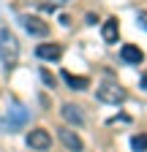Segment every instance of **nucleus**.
Wrapping results in <instances>:
<instances>
[{
  "label": "nucleus",
  "instance_id": "20e7f679",
  "mask_svg": "<svg viewBox=\"0 0 147 152\" xmlns=\"http://www.w3.org/2000/svg\"><path fill=\"white\" fill-rule=\"evenodd\" d=\"M25 141H27L30 149H38V152H46V149L52 147V136H49V130H44V128L30 130L27 136H25Z\"/></svg>",
  "mask_w": 147,
  "mask_h": 152
},
{
  "label": "nucleus",
  "instance_id": "6e6552de",
  "mask_svg": "<svg viewBox=\"0 0 147 152\" xmlns=\"http://www.w3.org/2000/svg\"><path fill=\"white\" fill-rule=\"evenodd\" d=\"M35 54H38L41 60L54 63V60H60V57H63V46L60 44H41L38 49H35Z\"/></svg>",
  "mask_w": 147,
  "mask_h": 152
},
{
  "label": "nucleus",
  "instance_id": "7ed1b4c3",
  "mask_svg": "<svg viewBox=\"0 0 147 152\" xmlns=\"http://www.w3.org/2000/svg\"><path fill=\"white\" fill-rule=\"evenodd\" d=\"M19 22H22V27H25L30 35H35V38H46V35H49V25L44 22L41 16L25 14V16H19Z\"/></svg>",
  "mask_w": 147,
  "mask_h": 152
},
{
  "label": "nucleus",
  "instance_id": "423d86ee",
  "mask_svg": "<svg viewBox=\"0 0 147 152\" xmlns=\"http://www.w3.org/2000/svg\"><path fill=\"white\" fill-rule=\"evenodd\" d=\"M60 114H63V120L68 125H82L85 122V114H82V109L76 103H63L60 106Z\"/></svg>",
  "mask_w": 147,
  "mask_h": 152
},
{
  "label": "nucleus",
  "instance_id": "ddd939ff",
  "mask_svg": "<svg viewBox=\"0 0 147 152\" xmlns=\"http://www.w3.org/2000/svg\"><path fill=\"white\" fill-rule=\"evenodd\" d=\"M41 79H44V84H46V87H54V76H52V73H49L46 68L41 71Z\"/></svg>",
  "mask_w": 147,
  "mask_h": 152
},
{
  "label": "nucleus",
  "instance_id": "9d476101",
  "mask_svg": "<svg viewBox=\"0 0 147 152\" xmlns=\"http://www.w3.org/2000/svg\"><path fill=\"white\" fill-rule=\"evenodd\" d=\"M25 120H27V111H25L22 106H14V109H11V117H6V128H8V133H14Z\"/></svg>",
  "mask_w": 147,
  "mask_h": 152
},
{
  "label": "nucleus",
  "instance_id": "f03ea898",
  "mask_svg": "<svg viewBox=\"0 0 147 152\" xmlns=\"http://www.w3.org/2000/svg\"><path fill=\"white\" fill-rule=\"evenodd\" d=\"M96 95H98V101H104V103H125V98H128V92L117 84V82H104V84H98V90H96Z\"/></svg>",
  "mask_w": 147,
  "mask_h": 152
},
{
  "label": "nucleus",
  "instance_id": "1a4fd4ad",
  "mask_svg": "<svg viewBox=\"0 0 147 152\" xmlns=\"http://www.w3.org/2000/svg\"><path fill=\"white\" fill-rule=\"evenodd\" d=\"M101 35H104L106 44H115V41H117V35H120V22H117V16H112V19H106V22H104Z\"/></svg>",
  "mask_w": 147,
  "mask_h": 152
},
{
  "label": "nucleus",
  "instance_id": "f257e3e1",
  "mask_svg": "<svg viewBox=\"0 0 147 152\" xmlns=\"http://www.w3.org/2000/svg\"><path fill=\"white\" fill-rule=\"evenodd\" d=\"M0 60H3L6 71H11L16 65V60H19V41L8 27L0 30Z\"/></svg>",
  "mask_w": 147,
  "mask_h": 152
},
{
  "label": "nucleus",
  "instance_id": "4468645a",
  "mask_svg": "<svg viewBox=\"0 0 147 152\" xmlns=\"http://www.w3.org/2000/svg\"><path fill=\"white\" fill-rule=\"evenodd\" d=\"M136 22H139V25L147 30V11H139V14H136Z\"/></svg>",
  "mask_w": 147,
  "mask_h": 152
},
{
  "label": "nucleus",
  "instance_id": "39448f33",
  "mask_svg": "<svg viewBox=\"0 0 147 152\" xmlns=\"http://www.w3.org/2000/svg\"><path fill=\"white\" fill-rule=\"evenodd\" d=\"M57 136H60V141H63V147H65L68 152H82V149H85V144H82V139H79V133L74 130V128H60Z\"/></svg>",
  "mask_w": 147,
  "mask_h": 152
},
{
  "label": "nucleus",
  "instance_id": "2eb2a0df",
  "mask_svg": "<svg viewBox=\"0 0 147 152\" xmlns=\"http://www.w3.org/2000/svg\"><path fill=\"white\" fill-rule=\"evenodd\" d=\"M54 8H57L54 3H41V11H49V14H54Z\"/></svg>",
  "mask_w": 147,
  "mask_h": 152
},
{
  "label": "nucleus",
  "instance_id": "dca6fc26",
  "mask_svg": "<svg viewBox=\"0 0 147 152\" xmlns=\"http://www.w3.org/2000/svg\"><path fill=\"white\" fill-rule=\"evenodd\" d=\"M142 90H144V92H147V71H144V73H142Z\"/></svg>",
  "mask_w": 147,
  "mask_h": 152
},
{
  "label": "nucleus",
  "instance_id": "f8f14e48",
  "mask_svg": "<svg viewBox=\"0 0 147 152\" xmlns=\"http://www.w3.org/2000/svg\"><path fill=\"white\" fill-rule=\"evenodd\" d=\"M131 149L134 152H147V133H136V136H131Z\"/></svg>",
  "mask_w": 147,
  "mask_h": 152
},
{
  "label": "nucleus",
  "instance_id": "9b49d317",
  "mask_svg": "<svg viewBox=\"0 0 147 152\" xmlns=\"http://www.w3.org/2000/svg\"><path fill=\"white\" fill-rule=\"evenodd\" d=\"M63 82L71 90H87L90 87V79H87V76H74L71 71H63Z\"/></svg>",
  "mask_w": 147,
  "mask_h": 152
},
{
  "label": "nucleus",
  "instance_id": "0eeeda50",
  "mask_svg": "<svg viewBox=\"0 0 147 152\" xmlns=\"http://www.w3.org/2000/svg\"><path fill=\"white\" fill-rule=\"evenodd\" d=\"M120 57H123V63H128V65H139L144 60V52L139 46H134V44H125L120 49Z\"/></svg>",
  "mask_w": 147,
  "mask_h": 152
}]
</instances>
